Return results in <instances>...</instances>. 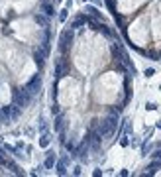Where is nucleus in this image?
I'll return each instance as SVG.
<instances>
[{"label":"nucleus","mask_w":161,"mask_h":177,"mask_svg":"<svg viewBox=\"0 0 161 177\" xmlns=\"http://www.w3.org/2000/svg\"><path fill=\"white\" fill-rule=\"evenodd\" d=\"M116 128H118V116L112 112V116L104 118L102 122H100V126H98V134H100V138H106V140H110V138L114 136Z\"/></svg>","instance_id":"nucleus-1"},{"label":"nucleus","mask_w":161,"mask_h":177,"mask_svg":"<svg viewBox=\"0 0 161 177\" xmlns=\"http://www.w3.org/2000/svg\"><path fill=\"white\" fill-rule=\"evenodd\" d=\"M32 102V95L24 89V91H18L16 95H14V104L20 106V108H24V106H28Z\"/></svg>","instance_id":"nucleus-2"},{"label":"nucleus","mask_w":161,"mask_h":177,"mask_svg":"<svg viewBox=\"0 0 161 177\" xmlns=\"http://www.w3.org/2000/svg\"><path fill=\"white\" fill-rule=\"evenodd\" d=\"M71 43H73V30H65L61 33V38H59V49L63 53H67V49H69Z\"/></svg>","instance_id":"nucleus-3"},{"label":"nucleus","mask_w":161,"mask_h":177,"mask_svg":"<svg viewBox=\"0 0 161 177\" xmlns=\"http://www.w3.org/2000/svg\"><path fill=\"white\" fill-rule=\"evenodd\" d=\"M39 87H41V79H39V75H35V77H33L32 81H30V83L24 87V89H26L30 95H35V92L39 91Z\"/></svg>","instance_id":"nucleus-4"},{"label":"nucleus","mask_w":161,"mask_h":177,"mask_svg":"<svg viewBox=\"0 0 161 177\" xmlns=\"http://www.w3.org/2000/svg\"><path fill=\"white\" fill-rule=\"evenodd\" d=\"M45 55H47V49H35V53H33V59H35V63H38L39 67H43V59H45Z\"/></svg>","instance_id":"nucleus-5"},{"label":"nucleus","mask_w":161,"mask_h":177,"mask_svg":"<svg viewBox=\"0 0 161 177\" xmlns=\"http://www.w3.org/2000/svg\"><path fill=\"white\" fill-rule=\"evenodd\" d=\"M65 71H67V65H65V61H57V65H55V77H57V79L65 77Z\"/></svg>","instance_id":"nucleus-6"},{"label":"nucleus","mask_w":161,"mask_h":177,"mask_svg":"<svg viewBox=\"0 0 161 177\" xmlns=\"http://www.w3.org/2000/svg\"><path fill=\"white\" fill-rule=\"evenodd\" d=\"M87 24V16H79V18H75L71 22V30H75V28H81Z\"/></svg>","instance_id":"nucleus-7"},{"label":"nucleus","mask_w":161,"mask_h":177,"mask_svg":"<svg viewBox=\"0 0 161 177\" xmlns=\"http://www.w3.org/2000/svg\"><path fill=\"white\" fill-rule=\"evenodd\" d=\"M98 32H102L104 36H108V38H114V32H112V30H110L108 26H104V24H98V28H96Z\"/></svg>","instance_id":"nucleus-8"},{"label":"nucleus","mask_w":161,"mask_h":177,"mask_svg":"<svg viewBox=\"0 0 161 177\" xmlns=\"http://www.w3.org/2000/svg\"><path fill=\"white\" fill-rule=\"evenodd\" d=\"M53 165H55V156L49 151V156H47V159H45V167H47V169H51Z\"/></svg>","instance_id":"nucleus-9"},{"label":"nucleus","mask_w":161,"mask_h":177,"mask_svg":"<svg viewBox=\"0 0 161 177\" xmlns=\"http://www.w3.org/2000/svg\"><path fill=\"white\" fill-rule=\"evenodd\" d=\"M151 159H153V163H157L161 167V150L153 151V154H151Z\"/></svg>","instance_id":"nucleus-10"},{"label":"nucleus","mask_w":161,"mask_h":177,"mask_svg":"<svg viewBox=\"0 0 161 177\" xmlns=\"http://www.w3.org/2000/svg\"><path fill=\"white\" fill-rule=\"evenodd\" d=\"M33 20L38 22L39 26H43V28H49V26H47V20H45L43 16H39V14H35V16H33Z\"/></svg>","instance_id":"nucleus-11"},{"label":"nucleus","mask_w":161,"mask_h":177,"mask_svg":"<svg viewBox=\"0 0 161 177\" xmlns=\"http://www.w3.org/2000/svg\"><path fill=\"white\" fill-rule=\"evenodd\" d=\"M63 126H65V116H59L55 120V130H63Z\"/></svg>","instance_id":"nucleus-12"},{"label":"nucleus","mask_w":161,"mask_h":177,"mask_svg":"<svg viewBox=\"0 0 161 177\" xmlns=\"http://www.w3.org/2000/svg\"><path fill=\"white\" fill-rule=\"evenodd\" d=\"M43 12L47 14V16H53V14H55L53 12V6L49 4V2H43Z\"/></svg>","instance_id":"nucleus-13"},{"label":"nucleus","mask_w":161,"mask_h":177,"mask_svg":"<svg viewBox=\"0 0 161 177\" xmlns=\"http://www.w3.org/2000/svg\"><path fill=\"white\" fill-rule=\"evenodd\" d=\"M87 12H89L90 14V16H92V18H100V12H98V10H96V8H92V6H89V8H87Z\"/></svg>","instance_id":"nucleus-14"},{"label":"nucleus","mask_w":161,"mask_h":177,"mask_svg":"<svg viewBox=\"0 0 161 177\" xmlns=\"http://www.w3.org/2000/svg\"><path fill=\"white\" fill-rule=\"evenodd\" d=\"M39 146H41V148H47V146H49V136H41V140H39Z\"/></svg>","instance_id":"nucleus-15"},{"label":"nucleus","mask_w":161,"mask_h":177,"mask_svg":"<svg viewBox=\"0 0 161 177\" xmlns=\"http://www.w3.org/2000/svg\"><path fill=\"white\" fill-rule=\"evenodd\" d=\"M67 16H69V10H67V8H63V10L59 12V20H61V22H65V20H67Z\"/></svg>","instance_id":"nucleus-16"},{"label":"nucleus","mask_w":161,"mask_h":177,"mask_svg":"<svg viewBox=\"0 0 161 177\" xmlns=\"http://www.w3.org/2000/svg\"><path fill=\"white\" fill-rule=\"evenodd\" d=\"M143 75H145V77H153V75H155V69H145V71H143Z\"/></svg>","instance_id":"nucleus-17"},{"label":"nucleus","mask_w":161,"mask_h":177,"mask_svg":"<svg viewBox=\"0 0 161 177\" xmlns=\"http://www.w3.org/2000/svg\"><path fill=\"white\" fill-rule=\"evenodd\" d=\"M81 173H83V171H81V165H75V167H73V175H81Z\"/></svg>","instance_id":"nucleus-18"},{"label":"nucleus","mask_w":161,"mask_h":177,"mask_svg":"<svg viewBox=\"0 0 161 177\" xmlns=\"http://www.w3.org/2000/svg\"><path fill=\"white\" fill-rule=\"evenodd\" d=\"M145 108H148V110H155V108H157V104H155V102H148V104H145Z\"/></svg>","instance_id":"nucleus-19"},{"label":"nucleus","mask_w":161,"mask_h":177,"mask_svg":"<svg viewBox=\"0 0 161 177\" xmlns=\"http://www.w3.org/2000/svg\"><path fill=\"white\" fill-rule=\"evenodd\" d=\"M120 144H122V146H128V144H130V140H128V136H124V138H120Z\"/></svg>","instance_id":"nucleus-20"},{"label":"nucleus","mask_w":161,"mask_h":177,"mask_svg":"<svg viewBox=\"0 0 161 177\" xmlns=\"http://www.w3.org/2000/svg\"><path fill=\"white\" fill-rule=\"evenodd\" d=\"M106 4H108L112 10H114V6H116V2H114V0H106Z\"/></svg>","instance_id":"nucleus-21"},{"label":"nucleus","mask_w":161,"mask_h":177,"mask_svg":"<svg viewBox=\"0 0 161 177\" xmlns=\"http://www.w3.org/2000/svg\"><path fill=\"white\" fill-rule=\"evenodd\" d=\"M92 175H94V177H100V175H102V171H100V169H94V173H92Z\"/></svg>","instance_id":"nucleus-22"},{"label":"nucleus","mask_w":161,"mask_h":177,"mask_svg":"<svg viewBox=\"0 0 161 177\" xmlns=\"http://www.w3.org/2000/svg\"><path fill=\"white\" fill-rule=\"evenodd\" d=\"M51 112H53V114H59V106L55 104V106H53V108H51Z\"/></svg>","instance_id":"nucleus-23"},{"label":"nucleus","mask_w":161,"mask_h":177,"mask_svg":"<svg viewBox=\"0 0 161 177\" xmlns=\"http://www.w3.org/2000/svg\"><path fill=\"white\" fill-rule=\"evenodd\" d=\"M92 2H94V4H100V2H102V0H92Z\"/></svg>","instance_id":"nucleus-24"},{"label":"nucleus","mask_w":161,"mask_h":177,"mask_svg":"<svg viewBox=\"0 0 161 177\" xmlns=\"http://www.w3.org/2000/svg\"><path fill=\"white\" fill-rule=\"evenodd\" d=\"M157 128H161V120H159V122H157Z\"/></svg>","instance_id":"nucleus-25"},{"label":"nucleus","mask_w":161,"mask_h":177,"mask_svg":"<svg viewBox=\"0 0 161 177\" xmlns=\"http://www.w3.org/2000/svg\"><path fill=\"white\" fill-rule=\"evenodd\" d=\"M0 156H2V150H0Z\"/></svg>","instance_id":"nucleus-26"},{"label":"nucleus","mask_w":161,"mask_h":177,"mask_svg":"<svg viewBox=\"0 0 161 177\" xmlns=\"http://www.w3.org/2000/svg\"><path fill=\"white\" fill-rule=\"evenodd\" d=\"M43 2H47V0H43Z\"/></svg>","instance_id":"nucleus-27"},{"label":"nucleus","mask_w":161,"mask_h":177,"mask_svg":"<svg viewBox=\"0 0 161 177\" xmlns=\"http://www.w3.org/2000/svg\"><path fill=\"white\" fill-rule=\"evenodd\" d=\"M84 2H87V0H84Z\"/></svg>","instance_id":"nucleus-28"}]
</instances>
